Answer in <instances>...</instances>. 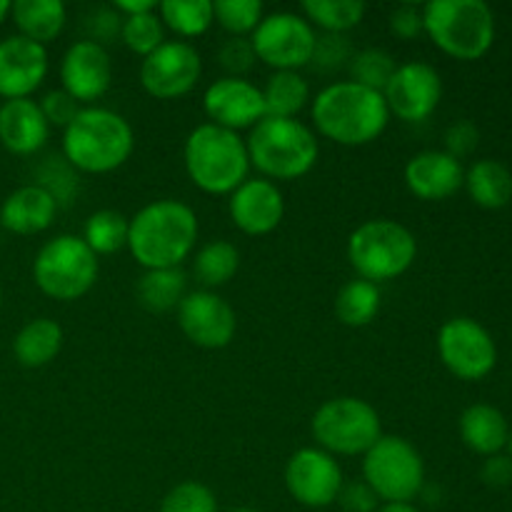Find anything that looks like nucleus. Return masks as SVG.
Masks as SVG:
<instances>
[{"mask_svg":"<svg viewBox=\"0 0 512 512\" xmlns=\"http://www.w3.org/2000/svg\"><path fill=\"white\" fill-rule=\"evenodd\" d=\"M198 215L180 200H153L130 218L128 250L145 270L180 268L198 243Z\"/></svg>","mask_w":512,"mask_h":512,"instance_id":"nucleus-2","label":"nucleus"},{"mask_svg":"<svg viewBox=\"0 0 512 512\" xmlns=\"http://www.w3.org/2000/svg\"><path fill=\"white\" fill-rule=\"evenodd\" d=\"M158 15L168 30H173L185 43L200 38L215 23L210 0H163L158 3Z\"/></svg>","mask_w":512,"mask_h":512,"instance_id":"nucleus-33","label":"nucleus"},{"mask_svg":"<svg viewBox=\"0 0 512 512\" xmlns=\"http://www.w3.org/2000/svg\"><path fill=\"white\" fill-rule=\"evenodd\" d=\"M120 40L130 53L150 55L165 43V25L160 20L158 10L143 15H133V18H123V28H120Z\"/></svg>","mask_w":512,"mask_h":512,"instance_id":"nucleus-37","label":"nucleus"},{"mask_svg":"<svg viewBox=\"0 0 512 512\" xmlns=\"http://www.w3.org/2000/svg\"><path fill=\"white\" fill-rule=\"evenodd\" d=\"M338 503L345 512H375L380 500L375 498V493L365 483H350L343 485V490L338 495Z\"/></svg>","mask_w":512,"mask_h":512,"instance_id":"nucleus-45","label":"nucleus"},{"mask_svg":"<svg viewBox=\"0 0 512 512\" xmlns=\"http://www.w3.org/2000/svg\"><path fill=\"white\" fill-rule=\"evenodd\" d=\"M98 255L78 235H55L35 255L33 280L38 290L60 303L88 295L98 280Z\"/></svg>","mask_w":512,"mask_h":512,"instance_id":"nucleus-9","label":"nucleus"},{"mask_svg":"<svg viewBox=\"0 0 512 512\" xmlns=\"http://www.w3.org/2000/svg\"><path fill=\"white\" fill-rule=\"evenodd\" d=\"M130 218L118 210H95L83 228V240L95 255H113L128 248Z\"/></svg>","mask_w":512,"mask_h":512,"instance_id":"nucleus-34","label":"nucleus"},{"mask_svg":"<svg viewBox=\"0 0 512 512\" xmlns=\"http://www.w3.org/2000/svg\"><path fill=\"white\" fill-rule=\"evenodd\" d=\"M388 113L403 123H423L443 100V78L428 63H403L383 90Z\"/></svg>","mask_w":512,"mask_h":512,"instance_id":"nucleus-15","label":"nucleus"},{"mask_svg":"<svg viewBox=\"0 0 512 512\" xmlns=\"http://www.w3.org/2000/svg\"><path fill=\"white\" fill-rule=\"evenodd\" d=\"M380 288L368 280H350L335 295V315L348 328H365L380 313Z\"/></svg>","mask_w":512,"mask_h":512,"instance_id":"nucleus-30","label":"nucleus"},{"mask_svg":"<svg viewBox=\"0 0 512 512\" xmlns=\"http://www.w3.org/2000/svg\"><path fill=\"white\" fill-rule=\"evenodd\" d=\"M403 178L415 198L440 203V200L453 198L463 188L465 168L458 158L445 150H423L408 160Z\"/></svg>","mask_w":512,"mask_h":512,"instance_id":"nucleus-21","label":"nucleus"},{"mask_svg":"<svg viewBox=\"0 0 512 512\" xmlns=\"http://www.w3.org/2000/svg\"><path fill=\"white\" fill-rule=\"evenodd\" d=\"M390 33L398 40H415L425 35V20H423V5L415 3H400L390 10L388 18Z\"/></svg>","mask_w":512,"mask_h":512,"instance_id":"nucleus-43","label":"nucleus"},{"mask_svg":"<svg viewBox=\"0 0 512 512\" xmlns=\"http://www.w3.org/2000/svg\"><path fill=\"white\" fill-rule=\"evenodd\" d=\"M10 18L18 35L38 45H48L65 30L68 8L63 0H15L10 5Z\"/></svg>","mask_w":512,"mask_h":512,"instance_id":"nucleus-25","label":"nucleus"},{"mask_svg":"<svg viewBox=\"0 0 512 512\" xmlns=\"http://www.w3.org/2000/svg\"><path fill=\"white\" fill-rule=\"evenodd\" d=\"M183 163L190 183L208 195H230L250 178L245 138L213 123L190 130L185 138Z\"/></svg>","mask_w":512,"mask_h":512,"instance_id":"nucleus-5","label":"nucleus"},{"mask_svg":"<svg viewBox=\"0 0 512 512\" xmlns=\"http://www.w3.org/2000/svg\"><path fill=\"white\" fill-rule=\"evenodd\" d=\"M395 68H398L395 58L383 48L355 50V55L350 58V63H348L350 80L358 85H363V88L378 90V93H383L385 85L390 83Z\"/></svg>","mask_w":512,"mask_h":512,"instance_id":"nucleus-35","label":"nucleus"},{"mask_svg":"<svg viewBox=\"0 0 512 512\" xmlns=\"http://www.w3.org/2000/svg\"><path fill=\"white\" fill-rule=\"evenodd\" d=\"M463 188L478 208L500 210L512 200V173L500 160H478L465 170Z\"/></svg>","mask_w":512,"mask_h":512,"instance_id":"nucleus-26","label":"nucleus"},{"mask_svg":"<svg viewBox=\"0 0 512 512\" xmlns=\"http://www.w3.org/2000/svg\"><path fill=\"white\" fill-rule=\"evenodd\" d=\"M63 328L50 318H35L18 330L13 340V355L23 368H45L58 358L63 348Z\"/></svg>","mask_w":512,"mask_h":512,"instance_id":"nucleus-27","label":"nucleus"},{"mask_svg":"<svg viewBox=\"0 0 512 512\" xmlns=\"http://www.w3.org/2000/svg\"><path fill=\"white\" fill-rule=\"evenodd\" d=\"M228 512H260V510H255V508H233V510H228Z\"/></svg>","mask_w":512,"mask_h":512,"instance_id":"nucleus-50","label":"nucleus"},{"mask_svg":"<svg viewBox=\"0 0 512 512\" xmlns=\"http://www.w3.org/2000/svg\"><path fill=\"white\" fill-rule=\"evenodd\" d=\"M218 60L223 70H228L230 78H243L255 65V50L250 38H228L218 50Z\"/></svg>","mask_w":512,"mask_h":512,"instance_id":"nucleus-42","label":"nucleus"},{"mask_svg":"<svg viewBox=\"0 0 512 512\" xmlns=\"http://www.w3.org/2000/svg\"><path fill=\"white\" fill-rule=\"evenodd\" d=\"M133 150V125L110 108L85 105L63 130V158L80 173H113L128 163Z\"/></svg>","mask_w":512,"mask_h":512,"instance_id":"nucleus-3","label":"nucleus"},{"mask_svg":"<svg viewBox=\"0 0 512 512\" xmlns=\"http://www.w3.org/2000/svg\"><path fill=\"white\" fill-rule=\"evenodd\" d=\"M310 433L318 448L333 458H355L368 453L383 438V420L368 400L343 395L325 400L315 410Z\"/></svg>","mask_w":512,"mask_h":512,"instance_id":"nucleus-8","label":"nucleus"},{"mask_svg":"<svg viewBox=\"0 0 512 512\" xmlns=\"http://www.w3.org/2000/svg\"><path fill=\"white\" fill-rule=\"evenodd\" d=\"M113 10L120 15V18H133V15L153 13L158 10V3L155 0H113Z\"/></svg>","mask_w":512,"mask_h":512,"instance_id":"nucleus-47","label":"nucleus"},{"mask_svg":"<svg viewBox=\"0 0 512 512\" xmlns=\"http://www.w3.org/2000/svg\"><path fill=\"white\" fill-rule=\"evenodd\" d=\"M228 213L235 228L250 238L270 235L285 218L283 190L265 178H248L228 195Z\"/></svg>","mask_w":512,"mask_h":512,"instance_id":"nucleus-19","label":"nucleus"},{"mask_svg":"<svg viewBox=\"0 0 512 512\" xmlns=\"http://www.w3.org/2000/svg\"><path fill=\"white\" fill-rule=\"evenodd\" d=\"M60 83L80 105L103 98L113 85V60L108 48L85 38L70 45L60 60Z\"/></svg>","mask_w":512,"mask_h":512,"instance_id":"nucleus-18","label":"nucleus"},{"mask_svg":"<svg viewBox=\"0 0 512 512\" xmlns=\"http://www.w3.org/2000/svg\"><path fill=\"white\" fill-rule=\"evenodd\" d=\"M185 295H188V275L183 268L145 270L135 283V298L153 315L178 310Z\"/></svg>","mask_w":512,"mask_h":512,"instance_id":"nucleus-28","label":"nucleus"},{"mask_svg":"<svg viewBox=\"0 0 512 512\" xmlns=\"http://www.w3.org/2000/svg\"><path fill=\"white\" fill-rule=\"evenodd\" d=\"M0 308H3V293H0Z\"/></svg>","mask_w":512,"mask_h":512,"instance_id":"nucleus-52","label":"nucleus"},{"mask_svg":"<svg viewBox=\"0 0 512 512\" xmlns=\"http://www.w3.org/2000/svg\"><path fill=\"white\" fill-rule=\"evenodd\" d=\"M300 10L313 28L318 25L323 33L348 35V30L363 23L368 5L363 0H305Z\"/></svg>","mask_w":512,"mask_h":512,"instance_id":"nucleus-32","label":"nucleus"},{"mask_svg":"<svg viewBox=\"0 0 512 512\" xmlns=\"http://www.w3.org/2000/svg\"><path fill=\"white\" fill-rule=\"evenodd\" d=\"M10 5L13 3H8V0H0V23H3V20L10 15Z\"/></svg>","mask_w":512,"mask_h":512,"instance_id":"nucleus-49","label":"nucleus"},{"mask_svg":"<svg viewBox=\"0 0 512 512\" xmlns=\"http://www.w3.org/2000/svg\"><path fill=\"white\" fill-rule=\"evenodd\" d=\"M158 512H220L218 498L213 490L195 480H185L175 488L168 490V495L160 503Z\"/></svg>","mask_w":512,"mask_h":512,"instance_id":"nucleus-38","label":"nucleus"},{"mask_svg":"<svg viewBox=\"0 0 512 512\" xmlns=\"http://www.w3.org/2000/svg\"><path fill=\"white\" fill-rule=\"evenodd\" d=\"M178 325L185 338L203 350H223L233 343L238 318L215 290H193L178 305Z\"/></svg>","mask_w":512,"mask_h":512,"instance_id":"nucleus-16","label":"nucleus"},{"mask_svg":"<svg viewBox=\"0 0 512 512\" xmlns=\"http://www.w3.org/2000/svg\"><path fill=\"white\" fill-rule=\"evenodd\" d=\"M458 430L465 448L473 450L475 455H483V458H493L508 448L510 423L503 410L495 408V405L475 403L465 408L460 415Z\"/></svg>","mask_w":512,"mask_h":512,"instance_id":"nucleus-24","label":"nucleus"},{"mask_svg":"<svg viewBox=\"0 0 512 512\" xmlns=\"http://www.w3.org/2000/svg\"><path fill=\"white\" fill-rule=\"evenodd\" d=\"M355 55L353 45H350L348 35L338 33H323L315 40V53L310 65H315L318 70L328 73V70L343 68V65L350 63V58Z\"/></svg>","mask_w":512,"mask_h":512,"instance_id":"nucleus-39","label":"nucleus"},{"mask_svg":"<svg viewBox=\"0 0 512 512\" xmlns=\"http://www.w3.org/2000/svg\"><path fill=\"white\" fill-rule=\"evenodd\" d=\"M213 18L230 38H248L265 18V8L260 0H215Z\"/></svg>","mask_w":512,"mask_h":512,"instance_id":"nucleus-36","label":"nucleus"},{"mask_svg":"<svg viewBox=\"0 0 512 512\" xmlns=\"http://www.w3.org/2000/svg\"><path fill=\"white\" fill-rule=\"evenodd\" d=\"M375 512H420L413 503H383Z\"/></svg>","mask_w":512,"mask_h":512,"instance_id":"nucleus-48","label":"nucleus"},{"mask_svg":"<svg viewBox=\"0 0 512 512\" xmlns=\"http://www.w3.org/2000/svg\"><path fill=\"white\" fill-rule=\"evenodd\" d=\"M425 35L455 60H480L495 43V13L485 0H430Z\"/></svg>","mask_w":512,"mask_h":512,"instance_id":"nucleus-6","label":"nucleus"},{"mask_svg":"<svg viewBox=\"0 0 512 512\" xmlns=\"http://www.w3.org/2000/svg\"><path fill=\"white\" fill-rule=\"evenodd\" d=\"M250 168L265 180H300L320 158L318 135L298 118L265 115L245 138Z\"/></svg>","mask_w":512,"mask_h":512,"instance_id":"nucleus-4","label":"nucleus"},{"mask_svg":"<svg viewBox=\"0 0 512 512\" xmlns=\"http://www.w3.org/2000/svg\"><path fill=\"white\" fill-rule=\"evenodd\" d=\"M438 355L445 368L465 383L488 378L498 365V345L485 325L473 318H450L438 333Z\"/></svg>","mask_w":512,"mask_h":512,"instance_id":"nucleus-12","label":"nucleus"},{"mask_svg":"<svg viewBox=\"0 0 512 512\" xmlns=\"http://www.w3.org/2000/svg\"><path fill=\"white\" fill-rule=\"evenodd\" d=\"M240 268V250L228 240H210L195 253L193 273L203 283V290L223 288Z\"/></svg>","mask_w":512,"mask_h":512,"instance_id":"nucleus-31","label":"nucleus"},{"mask_svg":"<svg viewBox=\"0 0 512 512\" xmlns=\"http://www.w3.org/2000/svg\"><path fill=\"white\" fill-rule=\"evenodd\" d=\"M58 203L40 185L30 183L13 190L0 205V225L15 235H38L53 225Z\"/></svg>","mask_w":512,"mask_h":512,"instance_id":"nucleus-23","label":"nucleus"},{"mask_svg":"<svg viewBox=\"0 0 512 512\" xmlns=\"http://www.w3.org/2000/svg\"><path fill=\"white\" fill-rule=\"evenodd\" d=\"M315 28L300 13L278 10L268 13L255 33L250 35V45L255 58L275 70H300L310 65L315 53Z\"/></svg>","mask_w":512,"mask_h":512,"instance_id":"nucleus-11","label":"nucleus"},{"mask_svg":"<svg viewBox=\"0 0 512 512\" xmlns=\"http://www.w3.org/2000/svg\"><path fill=\"white\" fill-rule=\"evenodd\" d=\"M40 110H43L45 120H48L50 128H68L70 123L75 120V115L83 110V105L78 103V100L73 98V95L65 93L63 88L60 90H50V93L43 95V100H40Z\"/></svg>","mask_w":512,"mask_h":512,"instance_id":"nucleus-41","label":"nucleus"},{"mask_svg":"<svg viewBox=\"0 0 512 512\" xmlns=\"http://www.w3.org/2000/svg\"><path fill=\"white\" fill-rule=\"evenodd\" d=\"M48 75V50L23 35L0 40V98H30Z\"/></svg>","mask_w":512,"mask_h":512,"instance_id":"nucleus-20","label":"nucleus"},{"mask_svg":"<svg viewBox=\"0 0 512 512\" xmlns=\"http://www.w3.org/2000/svg\"><path fill=\"white\" fill-rule=\"evenodd\" d=\"M203 58L185 40H165L140 63V85L155 100H178L198 85Z\"/></svg>","mask_w":512,"mask_h":512,"instance_id":"nucleus-13","label":"nucleus"},{"mask_svg":"<svg viewBox=\"0 0 512 512\" xmlns=\"http://www.w3.org/2000/svg\"><path fill=\"white\" fill-rule=\"evenodd\" d=\"M310 118L315 135H323L345 148L375 143L390 123L383 93L363 88L353 80L325 85L310 105Z\"/></svg>","mask_w":512,"mask_h":512,"instance_id":"nucleus-1","label":"nucleus"},{"mask_svg":"<svg viewBox=\"0 0 512 512\" xmlns=\"http://www.w3.org/2000/svg\"><path fill=\"white\" fill-rule=\"evenodd\" d=\"M50 125L33 98L3 100L0 105V143L13 155H35L45 148Z\"/></svg>","mask_w":512,"mask_h":512,"instance_id":"nucleus-22","label":"nucleus"},{"mask_svg":"<svg viewBox=\"0 0 512 512\" xmlns=\"http://www.w3.org/2000/svg\"><path fill=\"white\" fill-rule=\"evenodd\" d=\"M363 483L383 503H413L425 488V463L410 440L383 435L363 455Z\"/></svg>","mask_w":512,"mask_h":512,"instance_id":"nucleus-10","label":"nucleus"},{"mask_svg":"<svg viewBox=\"0 0 512 512\" xmlns=\"http://www.w3.org/2000/svg\"><path fill=\"white\" fill-rule=\"evenodd\" d=\"M203 110L213 125L240 133L255 128L265 118L263 90L245 78H225L208 85L203 95Z\"/></svg>","mask_w":512,"mask_h":512,"instance_id":"nucleus-17","label":"nucleus"},{"mask_svg":"<svg viewBox=\"0 0 512 512\" xmlns=\"http://www.w3.org/2000/svg\"><path fill=\"white\" fill-rule=\"evenodd\" d=\"M505 450H508V458L512 460V430H510V440H508V448H505Z\"/></svg>","mask_w":512,"mask_h":512,"instance_id":"nucleus-51","label":"nucleus"},{"mask_svg":"<svg viewBox=\"0 0 512 512\" xmlns=\"http://www.w3.org/2000/svg\"><path fill=\"white\" fill-rule=\"evenodd\" d=\"M343 485L345 478L340 463L318 445L295 450L285 465V488L290 498L303 508H330L338 503Z\"/></svg>","mask_w":512,"mask_h":512,"instance_id":"nucleus-14","label":"nucleus"},{"mask_svg":"<svg viewBox=\"0 0 512 512\" xmlns=\"http://www.w3.org/2000/svg\"><path fill=\"white\" fill-rule=\"evenodd\" d=\"M478 140L480 130L475 128L470 120H460V123L450 125L448 133H445V153H450L453 158L460 160L478 148Z\"/></svg>","mask_w":512,"mask_h":512,"instance_id":"nucleus-44","label":"nucleus"},{"mask_svg":"<svg viewBox=\"0 0 512 512\" xmlns=\"http://www.w3.org/2000/svg\"><path fill=\"white\" fill-rule=\"evenodd\" d=\"M260 90L270 118H298L310 103V85L298 70H275Z\"/></svg>","mask_w":512,"mask_h":512,"instance_id":"nucleus-29","label":"nucleus"},{"mask_svg":"<svg viewBox=\"0 0 512 512\" xmlns=\"http://www.w3.org/2000/svg\"><path fill=\"white\" fill-rule=\"evenodd\" d=\"M480 478L490 488H508L512 483V460L508 455H493V458H485L483 470H480Z\"/></svg>","mask_w":512,"mask_h":512,"instance_id":"nucleus-46","label":"nucleus"},{"mask_svg":"<svg viewBox=\"0 0 512 512\" xmlns=\"http://www.w3.org/2000/svg\"><path fill=\"white\" fill-rule=\"evenodd\" d=\"M120 28H123V18L115 13L113 5H98L85 15V30H88L85 40H93L103 48L113 43L115 38H120Z\"/></svg>","mask_w":512,"mask_h":512,"instance_id":"nucleus-40","label":"nucleus"},{"mask_svg":"<svg viewBox=\"0 0 512 512\" xmlns=\"http://www.w3.org/2000/svg\"><path fill=\"white\" fill-rule=\"evenodd\" d=\"M418 258V240L398 220L375 218L350 233L348 260L360 280L390 283L413 268Z\"/></svg>","mask_w":512,"mask_h":512,"instance_id":"nucleus-7","label":"nucleus"}]
</instances>
